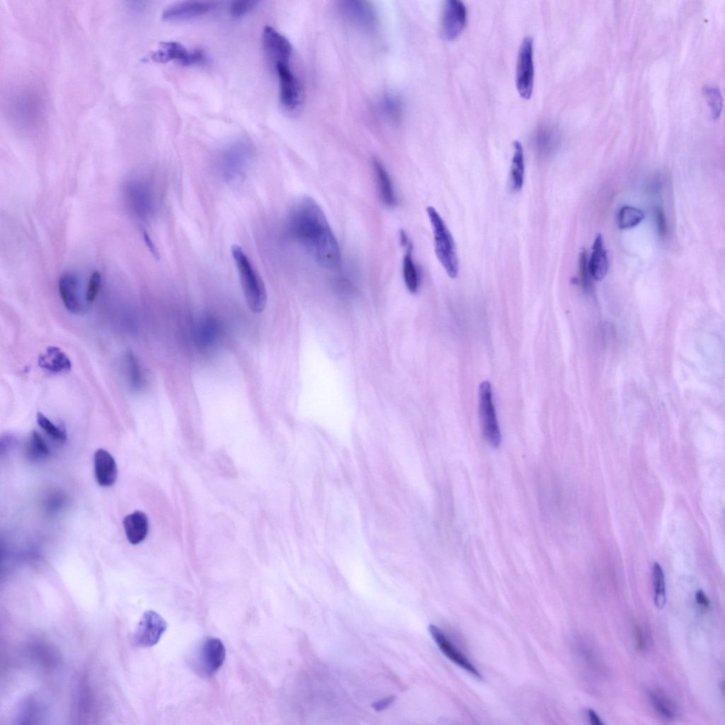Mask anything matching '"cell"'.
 Instances as JSON below:
<instances>
[{
    "mask_svg": "<svg viewBox=\"0 0 725 725\" xmlns=\"http://www.w3.org/2000/svg\"><path fill=\"white\" fill-rule=\"evenodd\" d=\"M467 21V8L459 0L445 2L441 20V33L444 38L452 40L464 29Z\"/></svg>",
    "mask_w": 725,
    "mask_h": 725,
    "instance_id": "cell-12",
    "label": "cell"
},
{
    "mask_svg": "<svg viewBox=\"0 0 725 725\" xmlns=\"http://www.w3.org/2000/svg\"><path fill=\"white\" fill-rule=\"evenodd\" d=\"M372 166L382 202L388 207L395 206L396 195L388 172L382 162L377 159H373Z\"/></svg>",
    "mask_w": 725,
    "mask_h": 725,
    "instance_id": "cell-21",
    "label": "cell"
},
{
    "mask_svg": "<svg viewBox=\"0 0 725 725\" xmlns=\"http://www.w3.org/2000/svg\"><path fill=\"white\" fill-rule=\"evenodd\" d=\"M215 6L213 3L209 1H182L166 7L161 16L166 21H187L209 13Z\"/></svg>",
    "mask_w": 725,
    "mask_h": 725,
    "instance_id": "cell-14",
    "label": "cell"
},
{
    "mask_svg": "<svg viewBox=\"0 0 725 725\" xmlns=\"http://www.w3.org/2000/svg\"><path fill=\"white\" fill-rule=\"evenodd\" d=\"M59 292L61 299L67 311L72 314H79L82 310L79 293L78 280L71 273L62 274L58 282Z\"/></svg>",
    "mask_w": 725,
    "mask_h": 725,
    "instance_id": "cell-18",
    "label": "cell"
},
{
    "mask_svg": "<svg viewBox=\"0 0 725 725\" xmlns=\"http://www.w3.org/2000/svg\"><path fill=\"white\" fill-rule=\"evenodd\" d=\"M231 251L246 302L251 312L261 313L267 304L264 282L240 246L233 245Z\"/></svg>",
    "mask_w": 725,
    "mask_h": 725,
    "instance_id": "cell-2",
    "label": "cell"
},
{
    "mask_svg": "<svg viewBox=\"0 0 725 725\" xmlns=\"http://www.w3.org/2000/svg\"><path fill=\"white\" fill-rule=\"evenodd\" d=\"M516 86L520 95L530 98L534 84L533 39L525 37L520 45L516 65Z\"/></svg>",
    "mask_w": 725,
    "mask_h": 725,
    "instance_id": "cell-9",
    "label": "cell"
},
{
    "mask_svg": "<svg viewBox=\"0 0 725 725\" xmlns=\"http://www.w3.org/2000/svg\"><path fill=\"white\" fill-rule=\"evenodd\" d=\"M394 696L388 697L386 699L381 700L374 703L373 707L377 711L382 710L394 702Z\"/></svg>",
    "mask_w": 725,
    "mask_h": 725,
    "instance_id": "cell-42",
    "label": "cell"
},
{
    "mask_svg": "<svg viewBox=\"0 0 725 725\" xmlns=\"http://www.w3.org/2000/svg\"><path fill=\"white\" fill-rule=\"evenodd\" d=\"M588 716H589V718H590V723L593 725H603L604 724L603 722L601 721L600 718L596 714V712L594 710H593L592 709H589L588 710Z\"/></svg>",
    "mask_w": 725,
    "mask_h": 725,
    "instance_id": "cell-43",
    "label": "cell"
},
{
    "mask_svg": "<svg viewBox=\"0 0 725 725\" xmlns=\"http://www.w3.org/2000/svg\"><path fill=\"white\" fill-rule=\"evenodd\" d=\"M608 258L603 246V237L599 234L594 241L593 251L588 261L590 275L596 280H603L608 270Z\"/></svg>",
    "mask_w": 725,
    "mask_h": 725,
    "instance_id": "cell-22",
    "label": "cell"
},
{
    "mask_svg": "<svg viewBox=\"0 0 725 725\" xmlns=\"http://www.w3.org/2000/svg\"><path fill=\"white\" fill-rule=\"evenodd\" d=\"M479 413L482 434L489 445H500L501 434L492 398L491 384L482 382L479 388Z\"/></svg>",
    "mask_w": 725,
    "mask_h": 725,
    "instance_id": "cell-5",
    "label": "cell"
},
{
    "mask_svg": "<svg viewBox=\"0 0 725 725\" xmlns=\"http://www.w3.org/2000/svg\"><path fill=\"white\" fill-rule=\"evenodd\" d=\"M403 259V277L407 289L412 293L416 292L419 286V276L412 256V244L409 241Z\"/></svg>",
    "mask_w": 725,
    "mask_h": 725,
    "instance_id": "cell-25",
    "label": "cell"
},
{
    "mask_svg": "<svg viewBox=\"0 0 725 725\" xmlns=\"http://www.w3.org/2000/svg\"><path fill=\"white\" fill-rule=\"evenodd\" d=\"M695 600L697 604L703 607H708L709 606V600L702 590H699L696 593Z\"/></svg>",
    "mask_w": 725,
    "mask_h": 725,
    "instance_id": "cell-41",
    "label": "cell"
},
{
    "mask_svg": "<svg viewBox=\"0 0 725 725\" xmlns=\"http://www.w3.org/2000/svg\"><path fill=\"white\" fill-rule=\"evenodd\" d=\"M257 1L239 0L232 2L229 13L232 17L239 18L251 12L258 4Z\"/></svg>",
    "mask_w": 725,
    "mask_h": 725,
    "instance_id": "cell-35",
    "label": "cell"
},
{
    "mask_svg": "<svg viewBox=\"0 0 725 725\" xmlns=\"http://www.w3.org/2000/svg\"><path fill=\"white\" fill-rule=\"evenodd\" d=\"M345 16L356 26L370 30L375 28L377 18L373 8L369 3L360 1H346L341 5Z\"/></svg>",
    "mask_w": 725,
    "mask_h": 725,
    "instance_id": "cell-15",
    "label": "cell"
},
{
    "mask_svg": "<svg viewBox=\"0 0 725 725\" xmlns=\"http://www.w3.org/2000/svg\"><path fill=\"white\" fill-rule=\"evenodd\" d=\"M427 213L433 228L435 254L449 277L455 278L459 265L453 238L433 207H428Z\"/></svg>",
    "mask_w": 725,
    "mask_h": 725,
    "instance_id": "cell-4",
    "label": "cell"
},
{
    "mask_svg": "<svg viewBox=\"0 0 725 725\" xmlns=\"http://www.w3.org/2000/svg\"><path fill=\"white\" fill-rule=\"evenodd\" d=\"M167 628L162 617L154 610L145 611L133 634L132 641L137 647H152L156 644Z\"/></svg>",
    "mask_w": 725,
    "mask_h": 725,
    "instance_id": "cell-10",
    "label": "cell"
},
{
    "mask_svg": "<svg viewBox=\"0 0 725 725\" xmlns=\"http://www.w3.org/2000/svg\"><path fill=\"white\" fill-rule=\"evenodd\" d=\"M39 367L51 373L67 372L72 369L69 357L58 347L50 346L38 358Z\"/></svg>",
    "mask_w": 725,
    "mask_h": 725,
    "instance_id": "cell-19",
    "label": "cell"
},
{
    "mask_svg": "<svg viewBox=\"0 0 725 725\" xmlns=\"http://www.w3.org/2000/svg\"><path fill=\"white\" fill-rule=\"evenodd\" d=\"M123 527L128 541L132 544H137L148 535L149 520L144 512L136 510L124 518Z\"/></svg>",
    "mask_w": 725,
    "mask_h": 725,
    "instance_id": "cell-20",
    "label": "cell"
},
{
    "mask_svg": "<svg viewBox=\"0 0 725 725\" xmlns=\"http://www.w3.org/2000/svg\"><path fill=\"white\" fill-rule=\"evenodd\" d=\"M653 581L654 603L658 608L661 609L664 607L666 601V585L663 569L657 562H655L653 566Z\"/></svg>",
    "mask_w": 725,
    "mask_h": 725,
    "instance_id": "cell-29",
    "label": "cell"
},
{
    "mask_svg": "<svg viewBox=\"0 0 725 725\" xmlns=\"http://www.w3.org/2000/svg\"><path fill=\"white\" fill-rule=\"evenodd\" d=\"M706 96L709 98V105L713 118H717L722 109V96L720 90L713 86H706L704 89Z\"/></svg>",
    "mask_w": 725,
    "mask_h": 725,
    "instance_id": "cell-34",
    "label": "cell"
},
{
    "mask_svg": "<svg viewBox=\"0 0 725 725\" xmlns=\"http://www.w3.org/2000/svg\"><path fill=\"white\" fill-rule=\"evenodd\" d=\"M101 282V274L95 271L90 277L86 292V300L88 304H91L96 299L100 290Z\"/></svg>",
    "mask_w": 725,
    "mask_h": 725,
    "instance_id": "cell-36",
    "label": "cell"
},
{
    "mask_svg": "<svg viewBox=\"0 0 725 725\" xmlns=\"http://www.w3.org/2000/svg\"><path fill=\"white\" fill-rule=\"evenodd\" d=\"M151 58L156 62L166 63L174 60L182 65L189 66L204 62L205 55L200 49L190 50L180 42L168 41L161 42Z\"/></svg>",
    "mask_w": 725,
    "mask_h": 725,
    "instance_id": "cell-11",
    "label": "cell"
},
{
    "mask_svg": "<svg viewBox=\"0 0 725 725\" xmlns=\"http://www.w3.org/2000/svg\"><path fill=\"white\" fill-rule=\"evenodd\" d=\"M655 221L658 233L662 238L666 236L668 232L667 222L663 210L656 207L654 211Z\"/></svg>",
    "mask_w": 725,
    "mask_h": 725,
    "instance_id": "cell-38",
    "label": "cell"
},
{
    "mask_svg": "<svg viewBox=\"0 0 725 725\" xmlns=\"http://www.w3.org/2000/svg\"><path fill=\"white\" fill-rule=\"evenodd\" d=\"M514 153L512 158L510 168V185L513 192H518L521 190L525 172V162L523 148L519 141L513 143Z\"/></svg>",
    "mask_w": 725,
    "mask_h": 725,
    "instance_id": "cell-23",
    "label": "cell"
},
{
    "mask_svg": "<svg viewBox=\"0 0 725 725\" xmlns=\"http://www.w3.org/2000/svg\"><path fill=\"white\" fill-rule=\"evenodd\" d=\"M94 475L97 483L102 486H110L116 481L117 464L113 457L105 450L98 449L93 457Z\"/></svg>",
    "mask_w": 725,
    "mask_h": 725,
    "instance_id": "cell-17",
    "label": "cell"
},
{
    "mask_svg": "<svg viewBox=\"0 0 725 725\" xmlns=\"http://www.w3.org/2000/svg\"><path fill=\"white\" fill-rule=\"evenodd\" d=\"M635 637L636 649L639 651H643L645 647V641L644 639L642 630L639 625H636L635 627Z\"/></svg>",
    "mask_w": 725,
    "mask_h": 725,
    "instance_id": "cell-40",
    "label": "cell"
},
{
    "mask_svg": "<svg viewBox=\"0 0 725 725\" xmlns=\"http://www.w3.org/2000/svg\"><path fill=\"white\" fill-rule=\"evenodd\" d=\"M579 273L583 285L584 287H587L588 285L589 275H590V274L588 267L587 253L585 250L582 251L579 255Z\"/></svg>",
    "mask_w": 725,
    "mask_h": 725,
    "instance_id": "cell-37",
    "label": "cell"
},
{
    "mask_svg": "<svg viewBox=\"0 0 725 725\" xmlns=\"http://www.w3.org/2000/svg\"><path fill=\"white\" fill-rule=\"evenodd\" d=\"M644 213L639 209L628 205L622 206L617 215V224L620 229H627L638 225L644 219Z\"/></svg>",
    "mask_w": 725,
    "mask_h": 725,
    "instance_id": "cell-27",
    "label": "cell"
},
{
    "mask_svg": "<svg viewBox=\"0 0 725 725\" xmlns=\"http://www.w3.org/2000/svg\"><path fill=\"white\" fill-rule=\"evenodd\" d=\"M379 106L383 115L390 122L396 123L401 120L402 105L396 96L385 95L381 99Z\"/></svg>",
    "mask_w": 725,
    "mask_h": 725,
    "instance_id": "cell-28",
    "label": "cell"
},
{
    "mask_svg": "<svg viewBox=\"0 0 725 725\" xmlns=\"http://www.w3.org/2000/svg\"><path fill=\"white\" fill-rule=\"evenodd\" d=\"M254 149L251 141L239 137L230 141L220 151L218 166L223 177L227 181L241 178L251 164Z\"/></svg>",
    "mask_w": 725,
    "mask_h": 725,
    "instance_id": "cell-3",
    "label": "cell"
},
{
    "mask_svg": "<svg viewBox=\"0 0 725 725\" xmlns=\"http://www.w3.org/2000/svg\"><path fill=\"white\" fill-rule=\"evenodd\" d=\"M143 236L145 244L148 247L149 250L150 251V252L152 253V254L153 255V256L155 258L159 259L160 257L159 253L147 232H143Z\"/></svg>",
    "mask_w": 725,
    "mask_h": 725,
    "instance_id": "cell-39",
    "label": "cell"
},
{
    "mask_svg": "<svg viewBox=\"0 0 725 725\" xmlns=\"http://www.w3.org/2000/svg\"><path fill=\"white\" fill-rule=\"evenodd\" d=\"M125 360L131 389L135 392L142 390L146 386V378L137 356L129 350L125 354Z\"/></svg>",
    "mask_w": 725,
    "mask_h": 725,
    "instance_id": "cell-24",
    "label": "cell"
},
{
    "mask_svg": "<svg viewBox=\"0 0 725 725\" xmlns=\"http://www.w3.org/2000/svg\"><path fill=\"white\" fill-rule=\"evenodd\" d=\"M288 229L292 236L319 265L326 268H337L341 253L337 240L326 217L312 198H298L291 207Z\"/></svg>",
    "mask_w": 725,
    "mask_h": 725,
    "instance_id": "cell-1",
    "label": "cell"
},
{
    "mask_svg": "<svg viewBox=\"0 0 725 725\" xmlns=\"http://www.w3.org/2000/svg\"><path fill=\"white\" fill-rule=\"evenodd\" d=\"M279 80V96L282 107L289 113H297L302 102V89L289 62L275 64Z\"/></svg>",
    "mask_w": 725,
    "mask_h": 725,
    "instance_id": "cell-7",
    "label": "cell"
},
{
    "mask_svg": "<svg viewBox=\"0 0 725 725\" xmlns=\"http://www.w3.org/2000/svg\"><path fill=\"white\" fill-rule=\"evenodd\" d=\"M429 631L442 652L453 663L472 675L481 679V675L469 661L447 639L445 634L436 626L430 625Z\"/></svg>",
    "mask_w": 725,
    "mask_h": 725,
    "instance_id": "cell-16",
    "label": "cell"
},
{
    "mask_svg": "<svg viewBox=\"0 0 725 725\" xmlns=\"http://www.w3.org/2000/svg\"><path fill=\"white\" fill-rule=\"evenodd\" d=\"M650 698L657 712L666 719H673L676 708L673 702L661 692L655 690L650 692Z\"/></svg>",
    "mask_w": 725,
    "mask_h": 725,
    "instance_id": "cell-30",
    "label": "cell"
},
{
    "mask_svg": "<svg viewBox=\"0 0 725 725\" xmlns=\"http://www.w3.org/2000/svg\"><path fill=\"white\" fill-rule=\"evenodd\" d=\"M552 130H544L538 135L537 147L540 154L547 155L555 147L557 138Z\"/></svg>",
    "mask_w": 725,
    "mask_h": 725,
    "instance_id": "cell-33",
    "label": "cell"
},
{
    "mask_svg": "<svg viewBox=\"0 0 725 725\" xmlns=\"http://www.w3.org/2000/svg\"><path fill=\"white\" fill-rule=\"evenodd\" d=\"M225 647L220 639L207 638L198 649L193 664L201 675L210 677L222 666L225 659Z\"/></svg>",
    "mask_w": 725,
    "mask_h": 725,
    "instance_id": "cell-8",
    "label": "cell"
},
{
    "mask_svg": "<svg viewBox=\"0 0 725 725\" xmlns=\"http://www.w3.org/2000/svg\"><path fill=\"white\" fill-rule=\"evenodd\" d=\"M37 423L53 439L59 441L67 440V432L64 427L56 426L41 412L37 413Z\"/></svg>",
    "mask_w": 725,
    "mask_h": 725,
    "instance_id": "cell-31",
    "label": "cell"
},
{
    "mask_svg": "<svg viewBox=\"0 0 725 725\" xmlns=\"http://www.w3.org/2000/svg\"><path fill=\"white\" fill-rule=\"evenodd\" d=\"M27 457L34 461L45 459L50 455L49 448L41 435L33 430L25 445Z\"/></svg>",
    "mask_w": 725,
    "mask_h": 725,
    "instance_id": "cell-26",
    "label": "cell"
},
{
    "mask_svg": "<svg viewBox=\"0 0 725 725\" xmlns=\"http://www.w3.org/2000/svg\"><path fill=\"white\" fill-rule=\"evenodd\" d=\"M42 105L38 96L27 91L16 93L10 102V113L17 124L25 128L33 127L40 122Z\"/></svg>",
    "mask_w": 725,
    "mask_h": 725,
    "instance_id": "cell-6",
    "label": "cell"
},
{
    "mask_svg": "<svg viewBox=\"0 0 725 725\" xmlns=\"http://www.w3.org/2000/svg\"><path fill=\"white\" fill-rule=\"evenodd\" d=\"M263 49L274 64L289 62L292 55V45L289 40L274 28L267 25L262 35Z\"/></svg>",
    "mask_w": 725,
    "mask_h": 725,
    "instance_id": "cell-13",
    "label": "cell"
},
{
    "mask_svg": "<svg viewBox=\"0 0 725 725\" xmlns=\"http://www.w3.org/2000/svg\"><path fill=\"white\" fill-rule=\"evenodd\" d=\"M133 195H133L135 207L137 205V210L140 212V215H146L147 212L149 210V205L151 204L147 189L142 185V187L141 185H136V188L135 186H133Z\"/></svg>",
    "mask_w": 725,
    "mask_h": 725,
    "instance_id": "cell-32",
    "label": "cell"
}]
</instances>
